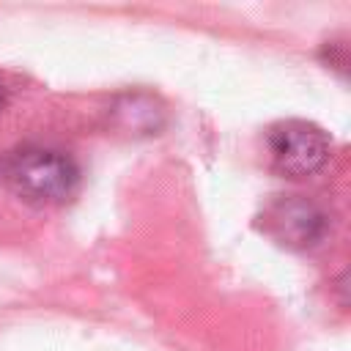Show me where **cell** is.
<instances>
[{
  "mask_svg": "<svg viewBox=\"0 0 351 351\" xmlns=\"http://www.w3.org/2000/svg\"><path fill=\"white\" fill-rule=\"evenodd\" d=\"M263 228L277 244L288 250H307L324 239L326 214L302 195H285L263 211Z\"/></svg>",
  "mask_w": 351,
  "mask_h": 351,
  "instance_id": "cell-3",
  "label": "cell"
},
{
  "mask_svg": "<svg viewBox=\"0 0 351 351\" xmlns=\"http://www.w3.org/2000/svg\"><path fill=\"white\" fill-rule=\"evenodd\" d=\"M0 178L22 203L47 208L66 203L80 186L77 162L49 145H19L0 162Z\"/></svg>",
  "mask_w": 351,
  "mask_h": 351,
  "instance_id": "cell-1",
  "label": "cell"
},
{
  "mask_svg": "<svg viewBox=\"0 0 351 351\" xmlns=\"http://www.w3.org/2000/svg\"><path fill=\"white\" fill-rule=\"evenodd\" d=\"M3 101H5V88H3V82H0V107H3Z\"/></svg>",
  "mask_w": 351,
  "mask_h": 351,
  "instance_id": "cell-4",
  "label": "cell"
},
{
  "mask_svg": "<svg viewBox=\"0 0 351 351\" xmlns=\"http://www.w3.org/2000/svg\"><path fill=\"white\" fill-rule=\"evenodd\" d=\"M269 156L274 170H280L285 178H304L318 173L332 151V143L321 126L302 118L280 121L266 134Z\"/></svg>",
  "mask_w": 351,
  "mask_h": 351,
  "instance_id": "cell-2",
  "label": "cell"
}]
</instances>
